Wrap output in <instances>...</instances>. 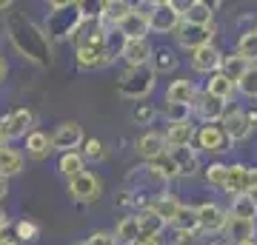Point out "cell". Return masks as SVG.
I'll return each instance as SVG.
<instances>
[{
	"label": "cell",
	"instance_id": "cell-50",
	"mask_svg": "<svg viewBox=\"0 0 257 245\" xmlns=\"http://www.w3.org/2000/svg\"><path fill=\"white\" fill-rule=\"evenodd\" d=\"M6 74H9V63L3 60V55H0V83L6 80Z\"/></svg>",
	"mask_w": 257,
	"mask_h": 245
},
{
	"label": "cell",
	"instance_id": "cell-37",
	"mask_svg": "<svg viewBox=\"0 0 257 245\" xmlns=\"http://www.w3.org/2000/svg\"><path fill=\"white\" fill-rule=\"evenodd\" d=\"M237 55H243L248 63H257V32L254 29H248L243 35L237 37V49H234Z\"/></svg>",
	"mask_w": 257,
	"mask_h": 245
},
{
	"label": "cell",
	"instance_id": "cell-18",
	"mask_svg": "<svg viewBox=\"0 0 257 245\" xmlns=\"http://www.w3.org/2000/svg\"><path fill=\"white\" fill-rule=\"evenodd\" d=\"M52 154H55L52 134H46V131L35 128V131L26 137V157H29V160H35V163H40V160H49Z\"/></svg>",
	"mask_w": 257,
	"mask_h": 245
},
{
	"label": "cell",
	"instance_id": "cell-2",
	"mask_svg": "<svg viewBox=\"0 0 257 245\" xmlns=\"http://www.w3.org/2000/svg\"><path fill=\"white\" fill-rule=\"evenodd\" d=\"M49 20H46V35L52 40H72L74 32L80 29V23L86 20L89 12L86 9V3H72V0H63V3H52L49 6Z\"/></svg>",
	"mask_w": 257,
	"mask_h": 245
},
{
	"label": "cell",
	"instance_id": "cell-33",
	"mask_svg": "<svg viewBox=\"0 0 257 245\" xmlns=\"http://www.w3.org/2000/svg\"><path fill=\"white\" fill-rule=\"evenodd\" d=\"M138 219H140V239H143V236H163L166 219L160 217V214L146 208V211H138Z\"/></svg>",
	"mask_w": 257,
	"mask_h": 245
},
{
	"label": "cell",
	"instance_id": "cell-26",
	"mask_svg": "<svg viewBox=\"0 0 257 245\" xmlns=\"http://www.w3.org/2000/svg\"><path fill=\"white\" fill-rule=\"evenodd\" d=\"M254 63H248L243 55H237V52H229V55H223V66H220V72L229 77V80L240 83L243 77H246V72L251 69Z\"/></svg>",
	"mask_w": 257,
	"mask_h": 245
},
{
	"label": "cell",
	"instance_id": "cell-44",
	"mask_svg": "<svg viewBox=\"0 0 257 245\" xmlns=\"http://www.w3.org/2000/svg\"><path fill=\"white\" fill-rule=\"evenodd\" d=\"M175 245H214L203 231H175Z\"/></svg>",
	"mask_w": 257,
	"mask_h": 245
},
{
	"label": "cell",
	"instance_id": "cell-14",
	"mask_svg": "<svg viewBox=\"0 0 257 245\" xmlns=\"http://www.w3.org/2000/svg\"><path fill=\"white\" fill-rule=\"evenodd\" d=\"M175 40L186 52H194L200 46H211V40H214V26H189V23H183V26L177 29Z\"/></svg>",
	"mask_w": 257,
	"mask_h": 245
},
{
	"label": "cell",
	"instance_id": "cell-12",
	"mask_svg": "<svg viewBox=\"0 0 257 245\" xmlns=\"http://www.w3.org/2000/svg\"><path fill=\"white\" fill-rule=\"evenodd\" d=\"M155 57V49L146 40H123L120 43V60L126 63V69H140V66H149Z\"/></svg>",
	"mask_w": 257,
	"mask_h": 245
},
{
	"label": "cell",
	"instance_id": "cell-39",
	"mask_svg": "<svg viewBox=\"0 0 257 245\" xmlns=\"http://www.w3.org/2000/svg\"><path fill=\"white\" fill-rule=\"evenodd\" d=\"M12 234L18 236L20 242H35L37 236H40V225H37L35 219H18L12 225Z\"/></svg>",
	"mask_w": 257,
	"mask_h": 245
},
{
	"label": "cell",
	"instance_id": "cell-47",
	"mask_svg": "<svg viewBox=\"0 0 257 245\" xmlns=\"http://www.w3.org/2000/svg\"><path fill=\"white\" fill-rule=\"evenodd\" d=\"M0 245H23L18 239V236L15 234H9V231H3V234H0Z\"/></svg>",
	"mask_w": 257,
	"mask_h": 245
},
{
	"label": "cell",
	"instance_id": "cell-52",
	"mask_svg": "<svg viewBox=\"0 0 257 245\" xmlns=\"http://www.w3.org/2000/svg\"><path fill=\"white\" fill-rule=\"evenodd\" d=\"M6 9H15V3H9V0H0V12H6Z\"/></svg>",
	"mask_w": 257,
	"mask_h": 245
},
{
	"label": "cell",
	"instance_id": "cell-43",
	"mask_svg": "<svg viewBox=\"0 0 257 245\" xmlns=\"http://www.w3.org/2000/svg\"><path fill=\"white\" fill-rule=\"evenodd\" d=\"M237 94L248 97V100H257V63L246 72V77L237 83Z\"/></svg>",
	"mask_w": 257,
	"mask_h": 245
},
{
	"label": "cell",
	"instance_id": "cell-32",
	"mask_svg": "<svg viewBox=\"0 0 257 245\" xmlns=\"http://www.w3.org/2000/svg\"><path fill=\"white\" fill-rule=\"evenodd\" d=\"M57 171L63 174L66 180H74V177H80L86 171V157L80 151H69V154H60L57 160Z\"/></svg>",
	"mask_w": 257,
	"mask_h": 245
},
{
	"label": "cell",
	"instance_id": "cell-9",
	"mask_svg": "<svg viewBox=\"0 0 257 245\" xmlns=\"http://www.w3.org/2000/svg\"><path fill=\"white\" fill-rule=\"evenodd\" d=\"M192 111L203 120V126H209V123H220V120L226 117L229 103L220 100V97H214V94H209V91L203 89L200 94H197V100H194Z\"/></svg>",
	"mask_w": 257,
	"mask_h": 245
},
{
	"label": "cell",
	"instance_id": "cell-23",
	"mask_svg": "<svg viewBox=\"0 0 257 245\" xmlns=\"http://www.w3.org/2000/svg\"><path fill=\"white\" fill-rule=\"evenodd\" d=\"M183 23L189 26H214V6L206 0H192L183 12Z\"/></svg>",
	"mask_w": 257,
	"mask_h": 245
},
{
	"label": "cell",
	"instance_id": "cell-51",
	"mask_svg": "<svg viewBox=\"0 0 257 245\" xmlns=\"http://www.w3.org/2000/svg\"><path fill=\"white\" fill-rule=\"evenodd\" d=\"M246 114H248V123H251V128L257 131V109H248Z\"/></svg>",
	"mask_w": 257,
	"mask_h": 245
},
{
	"label": "cell",
	"instance_id": "cell-16",
	"mask_svg": "<svg viewBox=\"0 0 257 245\" xmlns=\"http://www.w3.org/2000/svg\"><path fill=\"white\" fill-rule=\"evenodd\" d=\"M135 151H138L140 160L152 163V160H157L163 151H169V148H166V137L160 134V131H143V134L135 140Z\"/></svg>",
	"mask_w": 257,
	"mask_h": 245
},
{
	"label": "cell",
	"instance_id": "cell-49",
	"mask_svg": "<svg viewBox=\"0 0 257 245\" xmlns=\"http://www.w3.org/2000/svg\"><path fill=\"white\" fill-rule=\"evenodd\" d=\"M138 245H166V242H163V236H143Z\"/></svg>",
	"mask_w": 257,
	"mask_h": 245
},
{
	"label": "cell",
	"instance_id": "cell-24",
	"mask_svg": "<svg viewBox=\"0 0 257 245\" xmlns=\"http://www.w3.org/2000/svg\"><path fill=\"white\" fill-rule=\"evenodd\" d=\"M172 157H175L177 168H180V177H194V174L200 171V151L194 145L177 148V151H172Z\"/></svg>",
	"mask_w": 257,
	"mask_h": 245
},
{
	"label": "cell",
	"instance_id": "cell-7",
	"mask_svg": "<svg viewBox=\"0 0 257 245\" xmlns=\"http://www.w3.org/2000/svg\"><path fill=\"white\" fill-rule=\"evenodd\" d=\"M69 197L74 202H83V205L97 202L103 197V180L94 171H83L80 177L69 180Z\"/></svg>",
	"mask_w": 257,
	"mask_h": 245
},
{
	"label": "cell",
	"instance_id": "cell-20",
	"mask_svg": "<svg viewBox=\"0 0 257 245\" xmlns=\"http://www.w3.org/2000/svg\"><path fill=\"white\" fill-rule=\"evenodd\" d=\"M197 94H200V89H197L192 80H186V77H183V80H172V83H169V89H166V103L194 106Z\"/></svg>",
	"mask_w": 257,
	"mask_h": 245
},
{
	"label": "cell",
	"instance_id": "cell-28",
	"mask_svg": "<svg viewBox=\"0 0 257 245\" xmlns=\"http://www.w3.org/2000/svg\"><path fill=\"white\" fill-rule=\"evenodd\" d=\"M23 163H26L23 151L12 148V145L0 148V174H3L6 180H9V177H18V174L23 171Z\"/></svg>",
	"mask_w": 257,
	"mask_h": 245
},
{
	"label": "cell",
	"instance_id": "cell-35",
	"mask_svg": "<svg viewBox=\"0 0 257 245\" xmlns=\"http://www.w3.org/2000/svg\"><path fill=\"white\" fill-rule=\"evenodd\" d=\"M172 228L175 231H200V219H197V205H180V211H177L175 222H172Z\"/></svg>",
	"mask_w": 257,
	"mask_h": 245
},
{
	"label": "cell",
	"instance_id": "cell-19",
	"mask_svg": "<svg viewBox=\"0 0 257 245\" xmlns=\"http://www.w3.org/2000/svg\"><path fill=\"white\" fill-rule=\"evenodd\" d=\"M229 194H234V197H243V194H248L251 191V168H248L246 163H231L229 165V177H226V188Z\"/></svg>",
	"mask_w": 257,
	"mask_h": 245
},
{
	"label": "cell",
	"instance_id": "cell-42",
	"mask_svg": "<svg viewBox=\"0 0 257 245\" xmlns=\"http://www.w3.org/2000/svg\"><path fill=\"white\" fill-rule=\"evenodd\" d=\"M80 154L86 157V163H100L103 157H106V145H103V140H97V137H86Z\"/></svg>",
	"mask_w": 257,
	"mask_h": 245
},
{
	"label": "cell",
	"instance_id": "cell-15",
	"mask_svg": "<svg viewBox=\"0 0 257 245\" xmlns=\"http://www.w3.org/2000/svg\"><path fill=\"white\" fill-rule=\"evenodd\" d=\"M6 128H9L12 140H26L32 131H35V111L32 109H15L3 117Z\"/></svg>",
	"mask_w": 257,
	"mask_h": 245
},
{
	"label": "cell",
	"instance_id": "cell-8",
	"mask_svg": "<svg viewBox=\"0 0 257 245\" xmlns=\"http://www.w3.org/2000/svg\"><path fill=\"white\" fill-rule=\"evenodd\" d=\"M197 219H200V231L203 234H223L226 231V222H229V208H223L220 202L206 200L197 205Z\"/></svg>",
	"mask_w": 257,
	"mask_h": 245
},
{
	"label": "cell",
	"instance_id": "cell-5",
	"mask_svg": "<svg viewBox=\"0 0 257 245\" xmlns=\"http://www.w3.org/2000/svg\"><path fill=\"white\" fill-rule=\"evenodd\" d=\"M189 3L177 0H157L152 15H149V29L155 35H177V29L183 26V12Z\"/></svg>",
	"mask_w": 257,
	"mask_h": 245
},
{
	"label": "cell",
	"instance_id": "cell-10",
	"mask_svg": "<svg viewBox=\"0 0 257 245\" xmlns=\"http://www.w3.org/2000/svg\"><path fill=\"white\" fill-rule=\"evenodd\" d=\"M189 66H192V72L211 77L214 72H220V66H223V52H220V49H217L214 43H211V46H200V49L189 52Z\"/></svg>",
	"mask_w": 257,
	"mask_h": 245
},
{
	"label": "cell",
	"instance_id": "cell-13",
	"mask_svg": "<svg viewBox=\"0 0 257 245\" xmlns=\"http://www.w3.org/2000/svg\"><path fill=\"white\" fill-rule=\"evenodd\" d=\"M52 143H55V151L60 154H69V151H77L86 143V134H83L80 123H60L52 134Z\"/></svg>",
	"mask_w": 257,
	"mask_h": 245
},
{
	"label": "cell",
	"instance_id": "cell-30",
	"mask_svg": "<svg viewBox=\"0 0 257 245\" xmlns=\"http://www.w3.org/2000/svg\"><path fill=\"white\" fill-rule=\"evenodd\" d=\"M114 236H117L120 245H138L140 242V219H138V214H128V217L120 219L117 228H114Z\"/></svg>",
	"mask_w": 257,
	"mask_h": 245
},
{
	"label": "cell",
	"instance_id": "cell-34",
	"mask_svg": "<svg viewBox=\"0 0 257 245\" xmlns=\"http://www.w3.org/2000/svg\"><path fill=\"white\" fill-rule=\"evenodd\" d=\"M152 69H155L157 74H172L177 72V66H180V57L175 55V49H155V57H152Z\"/></svg>",
	"mask_w": 257,
	"mask_h": 245
},
{
	"label": "cell",
	"instance_id": "cell-27",
	"mask_svg": "<svg viewBox=\"0 0 257 245\" xmlns=\"http://www.w3.org/2000/svg\"><path fill=\"white\" fill-rule=\"evenodd\" d=\"M206 91H209V94H214V97H220V100L229 103L231 97L237 94V83L229 80V77H226L223 72H214V74L209 77V80H206Z\"/></svg>",
	"mask_w": 257,
	"mask_h": 245
},
{
	"label": "cell",
	"instance_id": "cell-1",
	"mask_svg": "<svg viewBox=\"0 0 257 245\" xmlns=\"http://www.w3.org/2000/svg\"><path fill=\"white\" fill-rule=\"evenodd\" d=\"M6 32H9V40L18 49V55H23L29 63L40 66V69L52 66V37L32 18H26L23 12H9L6 15Z\"/></svg>",
	"mask_w": 257,
	"mask_h": 245
},
{
	"label": "cell",
	"instance_id": "cell-36",
	"mask_svg": "<svg viewBox=\"0 0 257 245\" xmlns=\"http://www.w3.org/2000/svg\"><path fill=\"white\" fill-rule=\"evenodd\" d=\"M229 214H231V217H240V219H251V222H257V205H254V200H251L248 194H243V197H231Z\"/></svg>",
	"mask_w": 257,
	"mask_h": 245
},
{
	"label": "cell",
	"instance_id": "cell-11",
	"mask_svg": "<svg viewBox=\"0 0 257 245\" xmlns=\"http://www.w3.org/2000/svg\"><path fill=\"white\" fill-rule=\"evenodd\" d=\"M223 131L229 134L231 143H243V140H248L251 137V123H248V114L246 109H240V106H229V111H226V117L220 120Z\"/></svg>",
	"mask_w": 257,
	"mask_h": 245
},
{
	"label": "cell",
	"instance_id": "cell-29",
	"mask_svg": "<svg viewBox=\"0 0 257 245\" xmlns=\"http://www.w3.org/2000/svg\"><path fill=\"white\" fill-rule=\"evenodd\" d=\"M180 205H183V202L177 200L175 194L163 191V194H157V197H155L152 211H155V214H160V217L166 219V225H172V222H175V217H177V211H180Z\"/></svg>",
	"mask_w": 257,
	"mask_h": 245
},
{
	"label": "cell",
	"instance_id": "cell-48",
	"mask_svg": "<svg viewBox=\"0 0 257 245\" xmlns=\"http://www.w3.org/2000/svg\"><path fill=\"white\" fill-rule=\"evenodd\" d=\"M6 197H9V180H6V177L0 174V202L6 200Z\"/></svg>",
	"mask_w": 257,
	"mask_h": 245
},
{
	"label": "cell",
	"instance_id": "cell-57",
	"mask_svg": "<svg viewBox=\"0 0 257 245\" xmlns=\"http://www.w3.org/2000/svg\"><path fill=\"white\" fill-rule=\"evenodd\" d=\"M254 32H257V26H254Z\"/></svg>",
	"mask_w": 257,
	"mask_h": 245
},
{
	"label": "cell",
	"instance_id": "cell-25",
	"mask_svg": "<svg viewBox=\"0 0 257 245\" xmlns=\"http://www.w3.org/2000/svg\"><path fill=\"white\" fill-rule=\"evenodd\" d=\"M132 12H135V3H128V0H103L100 3V15L109 20L114 29H117Z\"/></svg>",
	"mask_w": 257,
	"mask_h": 245
},
{
	"label": "cell",
	"instance_id": "cell-31",
	"mask_svg": "<svg viewBox=\"0 0 257 245\" xmlns=\"http://www.w3.org/2000/svg\"><path fill=\"white\" fill-rule=\"evenodd\" d=\"M146 165H149V168H152V171H155L163 182H172V180H177V177H180V168H177L172 151H163L157 160H152V163H146Z\"/></svg>",
	"mask_w": 257,
	"mask_h": 245
},
{
	"label": "cell",
	"instance_id": "cell-6",
	"mask_svg": "<svg viewBox=\"0 0 257 245\" xmlns=\"http://www.w3.org/2000/svg\"><path fill=\"white\" fill-rule=\"evenodd\" d=\"M194 148L203 151V154H226V151L231 148V140H229V134L223 131L220 123H209V126L197 128Z\"/></svg>",
	"mask_w": 257,
	"mask_h": 245
},
{
	"label": "cell",
	"instance_id": "cell-22",
	"mask_svg": "<svg viewBox=\"0 0 257 245\" xmlns=\"http://www.w3.org/2000/svg\"><path fill=\"white\" fill-rule=\"evenodd\" d=\"M223 236L229 239V245H237V242H243V239H251V236H257V222L231 217V214H229V222H226Z\"/></svg>",
	"mask_w": 257,
	"mask_h": 245
},
{
	"label": "cell",
	"instance_id": "cell-56",
	"mask_svg": "<svg viewBox=\"0 0 257 245\" xmlns=\"http://www.w3.org/2000/svg\"><path fill=\"white\" fill-rule=\"evenodd\" d=\"M214 245H229V242H214Z\"/></svg>",
	"mask_w": 257,
	"mask_h": 245
},
{
	"label": "cell",
	"instance_id": "cell-45",
	"mask_svg": "<svg viewBox=\"0 0 257 245\" xmlns=\"http://www.w3.org/2000/svg\"><path fill=\"white\" fill-rule=\"evenodd\" d=\"M86 242L89 245H120L117 236H114V231H94Z\"/></svg>",
	"mask_w": 257,
	"mask_h": 245
},
{
	"label": "cell",
	"instance_id": "cell-3",
	"mask_svg": "<svg viewBox=\"0 0 257 245\" xmlns=\"http://www.w3.org/2000/svg\"><path fill=\"white\" fill-rule=\"evenodd\" d=\"M157 86V72L152 66H140V69H126L117 77V94L126 100L146 103V97Z\"/></svg>",
	"mask_w": 257,
	"mask_h": 245
},
{
	"label": "cell",
	"instance_id": "cell-21",
	"mask_svg": "<svg viewBox=\"0 0 257 245\" xmlns=\"http://www.w3.org/2000/svg\"><path fill=\"white\" fill-rule=\"evenodd\" d=\"M149 32H152V29H149V18L146 15H140L138 9L132 12V15L117 26V35L123 37V40H146Z\"/></svg>",
	"mask_w": 257,
	"mask_h": 245
},
{
	"label": "cell",
	"instance_id": "cell-41",
	"mask_svg": "<svg viewBox=\"0 0 257 245\" xmlns=\"http://www.w3.org/2000/svg\"><path fill=\"white\" fill-rule=\"evenodd\" d=\"M157 117V109L152 103H135V109H132V123L135 126H152Z\"/></svg>",
	"mask_w": 257,
	"mask_h": 245
},
{
	"label": "cell",
	"instance_id": "cell-17",
	"mask_svg": "<svg viewBox=\"0 0 257 245\" xmlns=\"http://www.w3.org/2000/svg\"><path fill=\"white\" fill-rule=\"evenodd\" d=\"M163 137H166V148H169V151H177V148H186V145L194 143L197 126H194L192 120H189V123H175V126H169L163 131Z\"/></svg>",
	"mask_w": 257,
	"mask_h": 245
},
{
	"label": "cell",
	"instance_id": "cell-4",
	"mask_svg": "<svg viewBox=\"0 0 257 245\" xmlns=\"http://www.w3.org/2000/svg\"><path fill=\"white\" fill-rule=\"evenodd\" d=\"M117 35V32H111V35L100 37V40H94L89 46H80V49H74V63L80 72H100L106 66L114 63V55H120V49L111 46V37Z\"/></svg>",
	"mask_w": 257,
	"mask_h": 245
},
{
	"label": "cell",
	"instance_id": "cell-55",
	"mask_svg": "<svg viewBox=\"0 0 257 245\" xmlns=\"http://www.w3.org/2000/svg\"><path fill=\"white\" fill-rule=\"evenodd\" d=\"M77 245H89V242H86V239H83V242H77Z\"/></svg>",
	"mask_w": 257,
	"mask_h": 245
},
{
	"label": "cell",
	"instance_id": "cell-54",
	"mask_svg": "<svg viewBox=\"0 0 257 245\" xmlns=\"http://www.w3.org/2000/svg\"><path fill=\"white\" fill-rule=\"evenodd\" d=\"M248 197H251V200H254V205H257V185H254L251 191H248Z\"/></svg>",
	"mask_w": 257,
	"mask_h": 245
},
{
	"label": "cell",
	"instance_id": "cell-38",
	"mask_svg": "<svg viewBox=\"0 0 257 245\" xmlns=\"http://www.w3.org/2000/svg\"><path fill=\"white\" fill-rule=\"evenodd\" d=\"M226 177H229V165L226 163H209V168H203V180L214 185V188H226Z\"/></svg>",
	"mask_w": 257,
	"mask_h": 245
},
{
	"label": "cell",
	"instance_id": "cell-46",
	"mask_svg": "<svg viewBox=\"0 0 257 245\" xmlns=\"http://www.w3.org/2000/svg\"><path fill=\"white\" fill-rule=\"evenodd\" d=\"M9 143H12V137H9V128H6V123H3V117H0V148H6Z\"/></svg>",
	"mask_w": 257,
	"mask_h": 245
},
{
	"label": "cell",
	"instance_id": "cell-40",
	"mask_svg": "<svg viewBox=\"0 0 257 245\" xmlns=\"http://www.w3.org/2000/svg\"><path fill=\"white\" fill-rule=\"evenodd\" d=\"M192 106H180V103H166L163 109V117L169 120V126H175V123H189L192 120Z\"/></svg>",
	"mask_w": 257,
	"mask_h": 245
},
{
	"label": "cell",
	"instance_id": "cell-53",
	"mask_svg": "<svg viewBox=\"0 0 257 245\" xmlns=\"http://www.w3.org/2000/svg\"><path fill=\"white\" fill-rule=\"evenodd\" d=\"M237 245H257V236H251V239H243V242H237Z\"/></svg>",
	"mask_w": 257,
	"mask_h": 245
}]
</instances>
